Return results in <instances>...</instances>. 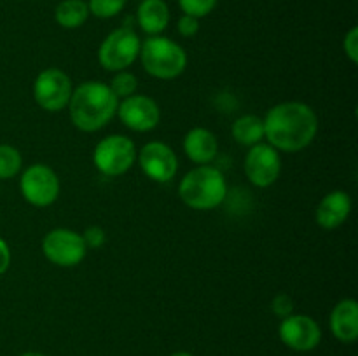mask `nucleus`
Returning <instances> with one entry per match:
<instances>
[{"mask_svg": "<svg viewBox=\"0 0 358 356\" xmlns=\"http://www.w3.org/2000/svg\"><path fill=\"white\" fill-rule=\"evenodd\" d=\"M126 0H90L87 7H90V14L100 17V20H108L114 17L124 9Z\"/></svg>", "mask_w": 358, "mask_h": 356, "instance_id": "4be33fe9", "label": "nucleus"}, {"mask_svg": "<svg viewBox=\"0 0 358 356\" xmlns=\"http://www.w3.org/2000/svg\"><path fill=\"white\" fill-rule=\"evenodd\" d=\"M282 171V159L278 150L269 143H257L250 147L245 157V173L255 187L266 188L275 184Z\"/></svg>", "mask_w": 358, "mask_h": 356, "instance_id": "9d476101", "label": "nucleus"}, {"mask_svg": "<svg viewBox=\"0 0 358 356\" xmlns=\"http://www.w3.org/2000/svg\"><path fill=\"white\" fill-rule=\"evenodd\" d=\"M331 332L339 342L352 344L358 337V304L355 299H343L331 313Z\"/></svg>", "mask_w": 358, "mask_h": 356, "instance_id": "2eb2a0df", "label": "nucleus"}, {"mask_svg": "<svg viewBox=\"0 0 358 356\" xmlns=\"http://www.w3.org/2000/svg\"><path fill=\"white\" fill-rule=\"evenodd\" d=\"M264 138L283 152H299L313 143L318 133V117L313 108L301 101L275 105L266 114Z\"/></svg>", "mask_w": 358, "mask_h": 356, "instance_id": "f257e3e1", "label": "nucleus"}, {"mask_svg": "<svg viewBox=\"0 0 358 356\" xmlns=\"http://www.w3.org/2000/svg\"><path fill=\"white\" fill-rule=\"evenodd\" d=\"M233 138L240 145L254 147L264 138V121L257 115H243L233 124Z\"/></svg>", "mask_w": 358, "mask_h": 356, "instance_id": "a211bd4d", "label": "nucleus"}, {"mask_svg": "<svg viewBox=\"0 0 358 356\" xmlns=\"http://www.w3.org/2000/svg\"><path fill=\"white\" fill-rule=\"evenodd\" d=\"M177 28L178 34H180L182 37H194L199 31V20L194 16H189V14H184V16L178 20Z\"/></svg>", "mask_w": 358, "mask_h": 356, "instance_id": "bb28decb", "label": "nucleus"}, {"mask_svg": "<svg viewBox=\"0 0 358 356\" xmlns=\"http://www.w3.org/2000/svg\"><path fill=\"white\" fill-rule=\"evenodd\" d=\"M117 115L126 128L145 133L159 124L161 110L159 105L152 98L143 96V94H133L119 103Z\"/></svg>", "mask_w": 358, "mask_h": 356, "instance_id": "ddd939ff", "label": "nucleus"}, {"mask_svg": "<svg viewBox=\"0 0 358 356\" xmlns=\"http://www.w3.org/2000/svg\"><path fill=\"white\" fill-rule=\"evenodd\" d=\"M140 45L142 42L131 28H117L101 42L98 49V61L108 72H121L138 58Z\"/></svg>", "mask_w": 358, "mask_h": 356, "instance_id": "39448f33", "label": "nucleus"}, {"mask_svg": "<svg viewBox=\"0 0 358 356\" xmlns=\"http://www.w3.org/2000/svg\"><path fill=\"white\" fill-rule=\"evenodd\" d=\"M44 257L58 267H73L86 257V243L83 236L70 229H55L42 241Z\"/></svg>", "mask_w": 358, "mask_h": 356, "instance_id": "6e6552de", "label": "nucleus"}, {"mask_svg": "<svg viewBox=\"0 0 358 356\" xmlns=\"http://www.w3.org/2000/svg\"><path fill=\"white\" fill-rule=\"evenodd\" d=\"M138 56L143 70L161 80L177 79L187 66L184 47L161 35H150L145 42H142Z\"/></svg>", "mask_w": 358, "mask_h": 356, "instance_id": "20e7f679", "label": "nucleus"}, {"mask_svg": "<svg viewBox=\"0 0 358 356\" xmlns=\"http://www.w3.org/2000/svg\"><path fill=\"white\" fill-rule=\"evenodd\" d=\"M66 107L77 129L93 133L105 128L117 114L119 98L112 93L107 84L87 80L72 91Z\"/></svg>", "mask_w": 358, "mask_h": 356, "instance_id": "f03ea898", "label": "nucleus"}, {"mask_svg": "<svg viewBox=\"0 0 358 356\" xmlns=\"http://www.w3.org/2000/svg\"><path fill=\"white\" fill-rule=\"evenodd\" d=\"M10 265V250H9V244L0 237V276L9 269Z\"/></svg>", "mask_w": 358, "mask_h": 356, "instance_id": "cd10ccee", "label": "nucleus"}, {"mask_svg": "<svg viewBox=\"0 0 358 356\" xmlns=\"http://www.w3.org/2000/svg\"><path fill=\"white\" fill-rule=\"evenodd\" d=\"M271 309L276 316H280L283 320V318H287L292 314V311H294L292 299H290L287 293H280V295H276L275 299H273Z\"/></svg>", "mask_w": 358, "mask_h": 356, "instance_id": "393cba45", "label": "nucleus"}, {"mask_svg": "<svg viewBox=\"0 0 358 356\" xmlns=\"http://www.w3.org/2000/svg\"><path fill=\"white\" fill-rule=\"evenodd\" d=\"M185 156L196 164L212 163L219 152V142L217 136L206 128H194L185 135L184 138Z\"/></svg>", "mask_w": 358, "mask_h": 356, "instance_id": "dca6fc26", "label": "nucleus"}, {"mask_svg": "<svg viewBox=\"0 0 358 356\" xmlns=\"http://www.w3.org/2000/svg\"><path fill=\"white\" fill-rule=\"evenodd\" d=\"M136 21L147 35H159L170 23V9L164 0H142L136 10Z\"/></svg>", "mask_w": 358, "mask_h": 356, "instance_id": "f3484780", "label": "nucleus"}, {"mask_svg": "<svg viewBox=\"0 0 358 356\" xmlns=\"http://www.w3.org/2000/svg\"><path fill=\"white\" fill-rule=\"evenodd\" d=\"M352 212V198L343 191H332L318 202L315 218L322 229H336L343 225Z\"/></svg>", "mask_w": 358, "mask_h": 356, "instance_id": "4468645a", "label": "nucleus"}, {"mask_svg": "<svg viewBox=\"0 0 358 356\" xmlns=\"http://www.w3.org/2000/svg\"><path fill=\"white\" fill-rule=\"evenodd\" d=\"M136 147L128 136L110 135L101 140L93 152V163L105 177H119L135 164Z\"/></svg>", "mask_w": 358, "mask_h": 356, "instance_id": "423d86ee", "label": "nucleus"}, {"mask_svg": "<svg viewBox=\"0 0 358 356\" xmlns=\"http://www.w3.org/2000/svg\"><path fill=\"white\" fill-rule=\"evenodd\" d=\"M138 163L143 173L154 181L166 184L177 175L178 159L170 145L163 142H149L138 152Z\"/></svg>", "mask_w": 358, "mask_h": 356, "instance_id": "f8f14e48", "label": "nucleus"}, {"mask_svg": "<svg viewBox=\"0 0 358 356\" xmlns=\"http://www.w3.org/2000/svg\"><path fill=\"white\" fill-rule=\"evenodd\" d=\"M178 194L185 206L198 212H208L224 202L227 184L224 175L213 166L194 168L178 184Z\"/></svg>", "mask_w": 358, "mask_h": 356, "instance_id": "7ed1b4c3", "label": "nucleus"}, {"mask_svg": "<svg viewBox=\"0 0 358 356\" xmlns=\"http://www.w3.org/2000/svg\"><path fill=\"white\" fill-rule=\"evenodd\" d=\"M343 47H345V54L348 56V59L352 63H358V28L353 27L352 30L346 34L345 42H343Z\"/></svg>", "mask_w": 358, "mask_h": 356, "instance_id": "a878e982", "label": "nucleus"}, {"mask_svg": "<svg viewBox=\"0 0 358 356\" xmlns=\"http://www.w3.org/2000/svg\"><path fill=\"white\" fill-rule=\"evenodd\" d=\"M55 17L59 27L73 30L86 23L90 17V7L84 0H63L56 7Z\"/></svg>", "mask_w": 358, "mask_h": 356, "instance_id": "6ab92c4d", "label": "nucleus"}, {"mask_svg": "<svg viewBox=\"0 0 358 356\" xmlns=\"http://www.w3.org/2000/svg\"><path fill=\"white\" fill-rule=\"evenodd\" d=\"M21 356H45V355H42V353H37V351H28V353H23Z\"/></svg>", "mask_w": 358, "mask_h": 356, "instance_id": "c85d7f7f", "label": "nucleus"}, {"mask_svg": "<svg viewBox=\"0 0 358 356\" xmlns=\"http://www.w3.org/2000/svg\"><path fill=\"white\" fill-rule=\"evenodd\" d=\"M112 89V93L115 94V96L119 98V100H124V98L128 96H133L136 91V87H138V80H136V77L133 75V73L126 72V70H121V72H117V75L112 79L110 86H108Z\"/></svg>", "mask_w": 358, "mask_h": 356, "instance_id": "412c9836", "label": "nucleus"}, {"mask_svg": "<svg viewBox=\"0 0 358 356\" xmlns=\"http://www.w3.org/2000/svg\"><path fill=\"white\" fill-rule=\"evenodd\" d=\"M83 239L84 243H86V248H93V250H96V248H101L105 244V241H107V234H105V230L101 229V227L93 225V227H87V229L84 230Z\"/></svg>", "mask_w": 358, "mask_h": 356, "instance_id": "b1692460", "label": "nucleus"}, {"mask_svg": "<svg viewBox=\"0 0 358 356\" xmlns=\"http://www.w3.org/2000/svg\"><path fill=\"white\" fill-rule=\"evenodd\" d=\"M217 2L219 0H178L180 3V9L184 10V14H189V16L194 17H205L215 9Z\"/></svg>", "mask_w": 358, "mask_h": 356, "instance_id": "5701e85b", "label": "nucleus"}, {"mask_svg": "<svg viewBox=\"0 0 358 356\" xmlns=\"http://www.w3.org/2000/svg\"><path fill=\"white\" fill-rule=\"evenodd\" d=\"M70 77L59 68H48L34 82V98L45 112H59L69 105L72 96Z\"/></svg>", "mask_w": 358, "mask_h": 356, "instance_id": "1a4fd4ad", "label": "nucleus"}, {"mask_svg": "<svg viewBox=\"0 0 358 356\" xmlns=\"http://www.w3.org/2000/svg\"><path fill=\"white\" fill-rule=\"evenodd\" d=\"M280 339L289 349L297 353L313 351L322 341V330L308 314H290L283 318L278 328Z\"/></svg>", "mask_w": 358, "mask_h": 356, "instance_id": "9b49d317", "label": "nucleus"}, {"mask_svg": "<svg viewBox=\"0 0 358 356\" xmlns=\"http://www.w3.org/2000/svg\"><path fill=\"white\" fill-rule=\"evenodd\" d=\"M170 356H192L191 353H185V351H178V353H173V355Z\"/></svg>", "mask_w": 358, "mask_h": 356, "instance_id": "c756f323", "label": "nucleus"}, {"mask_svg": "<svg viewBox=\"0 0 358 356\" xmlns=\"http://www.w3.org/2000/svg\"><path fill=\"white\" fill-rule=\"evenodd\" d=\"M21 195L30 205L45 208L52 205L59 194V178L45 164H31L20 178Z\"/></svg>", "mask_w": 358, "mask_h": 356, "instance_id": "0eeeda50", "label": "nucleus"}, {"mask_svg": "<svg viewBox=\"0 0 358 356\" xmlns=\"http://www.w3.org/2000/svg\"><path fill=\"white\" fill-rule=\"evenodd\" d=\"M23 157L20 150L7 143H0V180L14 178L21 171Z\"/></svg>", "mask_w": 358, "mask_h": 356, "instance_id": "aec40b11", "label": "nucleus"}]
</instances>
